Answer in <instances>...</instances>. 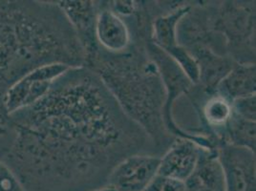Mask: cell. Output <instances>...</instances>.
Masks as SVG:
<instances>
[{"instance_id": "obj_5", "label": "cell", "mask_w": 256, "mask_h": 191, "mask_svg": "<svg viewBox=\"0 0 256 191\" xmlns=\"http://www.w3.org/2000/svg\"><path fill=\"white\" fill-rule=\"evenodd\" d=\"M70 67L62 64H49L36 68L22 76L7 90L4 107L9 116L32 106L47 94L54 82Z\"/></svg>"}, {"instance_id": "obj_16", "label": "cell", "mask_w": 256, "mask_h": 191, "mask_svg": "<svg viewBox=\"0 0 256 191\" xmlns=\"http://www.w3.org/2000/svg\"><path fill=\"white\" fill-rule=\"evenodd\" d=\"M144 191H186L184 182L157 174Z\"/></svg>"}, {"instance_id": "obj_15", "label": "cell", "mask_w": 256, "mask_h": 191, "mask_svg": "<svg viewBox=\"0 0 256 191\" xmlns=\"http://www.w3.org/2000/svg\"><path fill=\"white\" fill-rule=\"evenodd\" d=\"M234 113L246 120L256 122V96H248L235 100L232 102Z\"/></svg>"}, {"instance_id": "obj_2", "label": "cell", "mask_w": 256, "mask_h": 191, "mask_svg": "<svg viewBox=\"0 0 256 191\" xmlns=\"http://www.w3.org/2000/svg\"><path fill=\"white\" fill-rule=\"evenodd\" d=\"M75 29L54 1L0 2V100L22 76L49 64L84 65Z\"/></svg>"}, {"instance_id": "obj_7", "label": "cell", "mask_w": 256, "mask_h": 191, "mask_svg": "<svg viewBox=\"0 0 256 191\" xmlns=\"http://www.w3.org/2000/svg\"><path fill=\"white\" fill-rule=\"evenodd\" d=\"M226 179V191H256V153L224 144L218 148Z\"/></svg>"}, {"instance_id": "obj_10", "label": "cell", "mask_w": 256, "mask_h": 191, "mask_svg": "<svg viewBox=\"0 0 256 191\" xmlns=\"http://www.w3.org/2000/svg\"><path fill=\"white\" fill-rule=\"evenodd\" d=\"M202 148L192 140L176 138L160 156L158 174L176 180H186L195 168Z\"/></svg>"}, {"instance_id": "obj_11", "label": "cell", "mask_w": 256, "mask_h": 191, "mask_svg": "<svg viewBox=\"0 0 256 191\" xmlns=\"http://www.w3.org/2000/svg\"><path fill=\"white\" fill-rule=\"evenodd\" d=\"M186 191H226V179L218 150L202 148L198 162L184 180Z\"/></svg>"}, {"instance_id": "obj_1", "label": "cell", "mask_w": 256, "mask_h": 191, "mask_svg": "<svg viewBox=\"0 0 256 191\" xmlns=\"http://www.w3.org/2000/svg\"><path fill=\"white\" fill-rule=\"evenodd\" d=\"M10 118L14 138L2 160L25 191L100 190L129 156H159L86 66L69 68L42 100Z\"/></svg>"}, {"instance_id": "obj_14", "label": "cell", "mask_w": 256, "mask_h": 191, "mask_svg": "<svg viewBox=\"0 0 256 191\" xmlns=\"http://www.w3.org/2000/svg\"><path fill=\"white\" fill-rule=\"evenodd\" d=\"M256 124L232 114L226 130L224 144L246 148L256 153Z\"/></svg>"}, {"instance_id": "obj_8", "label": "cell", "mask_w": 256, "mask_h": 191, "mask_svg": "<svg viewBox=\"0 0 256 191\" xmlns=\"http://www.w3.org/2000/svg\"><path fill=\"white\" fill-rule=\"evenodd\" d=\"M96 38L100 48L110 54L126 52L133 42L128 20L112 11L108 1H100Z\"/></svg>"}, {"instance_id": "obj_9", "label": "cell", "mask_w": 256, "mask_h": 191, "mask_svg": "<svg viewBox=\"0 0 256 191\" xmlns=\"http://www.w3.org/2000/svg\"><path fill=\"white\" fill-rule=\"evenodd\" d=\"M75 29L86 58L98 49L96 38V22L100 1H56Z\"/></svg>"}, {"instance_id": "obj_3", "label": "cell", "mask_w": 256, "mask_h": 191, "mask_svg": "<svg viewBox=\"0 0 256 191\" xmlns=\"http://www.w3.org/2000/svg\"><path fill=\"white\" fill-rule=\"evenodd\" d=\"M153 20L146 9L135 12L128 18L133 36L129 49L110 54L98 47L86 56L84 66L98 74L124 114L148 134L160 157L176 138L164 124L166 89L146 45Z\"/></svg>"}, {"instance_id": "obj_4", "label": "cell", "mask_w": 256, "mask_h": 191, "mask_svg": "<svg viewBox=\"0 0 256 191\" xmlns=\"http://www.w3.org/2000/svg\"><path fill=\"white\" fill-rule=\"evenodd\" d=\"M214 30L238 64H256V1H210Z\"/></svg>"}, {"instance_id": "obj_13", "label": "cell", "mask_w": 256, "mask_h": 191, "mask_svg": "<svg viewBox=\"0 0 256 191\" xmlns=\"http://www.w3.org/2000/svg\"><path fill=\"white\" fill-rule=\"evenodd\" d=\"M216 92L232 102L241 98L256 95V64H235L217 86Z\"/></svg>"}, {"instance_id": "obj_12", "label": "cell", "mask_w": 256, "mask_h": 191, "mask_svg": "<svg viewBox=\"0 0 256 191\" xmlns=\"http://www.w3.org/2000/svg\"><path fill=\"white\" fill-rule=\"evenodd\" d=\"M190 54L199 70L197 85L208 94L216 92L217 86L237 64L230 58L217 54L210 49H197Z\"/></svg>"}, {"instance_id": "obj_17", "label": "cell", "mask_w": 256, "mask_h": 191, "mask_svg": "<svg viewBox=\"0 0 256 191\" xmlns=\"http://www.w3.org/2000/svg\"><path fill=\"white\" fill-rule=\"evenodd\" d=\"M0 191H25L10 166L0 159Z\"/></svg>"}, {"instance_id": "obj_6", "label": "cell", "mask_w": 256, "mask_h": 191, "mask_svg": "<svg viewBox=\"0 0 256 191\" xmlns=\"http://www.w3.org/2000/svg\"><path fill=\"white\" fill-rule=\"evenodd\" d=\"M160 156L136 154L120 162L109 176L107 188L114 191H144L158 174Z\"/></svg>"}]
</instances>
